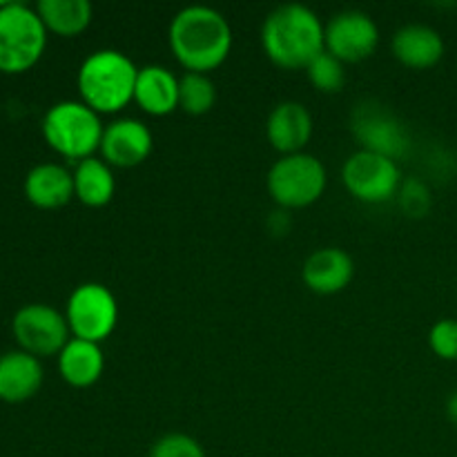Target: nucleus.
I'll list each match as a JSON object with an SVG mask.
<instances>
[{
	"label": "nucleus",
	"instance_id": "nucleus-17",
	"mask_svg": "<svg viewBox=\"0 0 457 457\" xmlns=\"http://www.w3.org/2000/svg\"><path fill=\"white\" fill-rule=\"evenodd\" d=\"M27 201L40 210H58L74 199V174L61 163H40L22 183Z\"/></svg>",
	"mask_w": 457,
	"mask_h": 457
},
{
	"label": "nucleus",
	"instance_id": "nucleus-25",
	"mask_svg": "<svg viewBox=\"0 0 457 457\" xmlns=\"http://www.w3.org/2000/svg\"><path fill=\"white\" fill-rule=\"evenodd\" d=\"M428 346L440 360L457 361V320H440L428 330Z\"/></svg>",
	"mask_w": 457,
	"mask_h": 457
},
{
	"label": "nucleus",
	"instance_id": "nucleus-26",
	"mask_svg": "<svg viewBox=\"0 0 457 457\" xmlns=\"http://www.w3.org/2000/svg\"><path fill=\"white\" fill-rule=\"evenodd\" d=\"M397 199H400V208L409 217H424L431 210V192H428L427 183H422L420 179L402 181Z\"/></svg>",
	"mask_w": 457,
	"mask_h": 457
},
{
	"label": "nucleus",
	"instance_id": "nucleus-19",
	"mask_svg": "<svg viewBox=\"0 0 457 457\" xmlns=\"http://www.w3.org/2000/svg\"><path fill=\"white\" fill-rule=\"evenodd\" d=\"M134 101L145 114L168 116L179 107V79L161 65H145L138 70Z\"/></svg>",
	"mask_w": 457,
	"mask_h": 457
},
{
	"label": "nucleus",
	"instance_id": "nucleus-20",
	"mask_svg": "<svg viewBox=\"0 0 457 457\" xmlns=\"http://www.w3.org/2000/svg\"><path fill=\"white\" fill-rule=\"evenodd\" d=\"M74 196L87 208H103L114 199L116 179L112 165L89 156L74 168Z\"/></svg>",
	"mask_w": 457,
	"mask_h": 457
},
{
	"label": "nucleus",
	"instance_id": "nucleus-24",
	"mask_svg": "<svg viewBox=\"0 0 457 457\" xmlns=\"http://www.w3.org/2000/svg\"><path fill=\"white\" fill-rule=\"evenodd\" d=\"M147 457H205L199 440L186 433H168L152 445Z\"/></svg>",
	"mask_w": 457,
	"mask_h": 457
},
{
	"label": "nucleus",
	"instance_id": "nucleus-21",
	"mask_svg": "<svg viewBox=\"0 0 457 457\" xmlns=\"http://www.w3.org/2000/svg\"><path fill=\"white\" fill-rule=\"evenodd\" d=\"M36 12L45 29L62 38L83 34L94 18V7L87 0H40Z\"/></svg>",
	"mask_w": 457,
	"mask_h": 457
},
{
	"label": "nucleus",
	"instance_id": "nucleus-15",
	"mask_svg": "<svg viewBox=\"0 0 457 457\" xmlns=\"http://www.w3.org/2000/svg\"><path fill=\"white\" fill-rule=\"evenodd\" d=\"M45 379L38 357L25 351H9L0 355V400L7 404H22L36 397Z\"/></svg>",
	"mask_w": 457,
	"mask_h": 457
},
{
	"label": "nucleus",
	"instance_id": "nucleus-22",
	"mask_svg": "<svg viewBox=\"0 0 457 457\" xmlns=\"http://www.w3.org/2000/svg\"><path fill=\"white\" fill-rule=\"evenodd\" d=\"M217 103V87L208 74L187 71L179 79V107L190 116H204Z\"/></svg>",
	"mask_w": 457,
	"mask_h": 457
},
{
	"label": "nucleus",
	"instance_id": "nucleus-16",
	"mask_svg": "<svg viewBox=\"0 0 457 457\" xmlns=\"http://www.w3.org/2000/svg\"><path fill=\"white\" fill-rule=\"evenodd\" d=\"M393 56L411 70H431L445 56V38L431 25L411 22L393 36Z\"/></svg>",
	"mask_w": 457,
	"mask_h": 457
},
{
	"label": "nucleus",
	"instance_id": "nucleus-8",
	"mask_svg": "<svg viewBox=\"0 0 457 457\" xmlns=\"http://www.w3.org/2000/svg\"><path fill=\"white\" fill-rule=\"evenodd\" d=\"M342 179L346 190L361 204L379 205L397 196L402 186V170L395 159L357 150L344 161Z\"/></svg>",
	"mask_w": 457,
	"mask_h": 457
},
{
	"label": "nucleus",
	"instance_id": "nucleus-7",
	"mask_svg": "<svg viewBox=\"0 0 457 457\" xmlns=\"http://www.w3.org/2000/svg\"><path fill=\"white\" fill-rule=\"evenodd\" d=\"M71 337L101 344L119 324V302L107 286L87 281L71 290L65 306Z\"/></svg>",
	"mask_w": 457,
	"mask_h": 457
},
{
	"label": "nucleus",
	"instance_id": "nucleus-23",
	"mask_svg": "<svg viewBox=\"0 0 457 457\" xmlns=\"http://www.w3.org/2000/svg\"><path fill=\"white\" fill-rule=\"evenodd\" d=\"M308 80L315 89L324 94L342 92L344 83H346V71H344V62L337 61L333 54L324 52L306 67Z\"/></svg>",
	"mask_w": 457,
	"mask_h": 457
},
{
	"label": "nucleus",
	"instance_id": "nucleus-12",
	"mask_svg": "<svg viewBox=\"0 0 457 457\" xmlns=\"http://www.w3.org/2000/svg\"><path fill=\"white\" fill-rule=\"evenodd\" d=\"M154 147L152 129L138 119H116L105 125L101 141L103 161L112 168H137Z\"/></svg>",
	"mask_w": 457,
	"mask_h": 457
},
{
	"label": "nucleus",
	"instance_id": "nucleus-14",
	"mask_svg": "<svg viewBox=\"0 0 457 457\" xmlns=\"http://www.w3.org/2000/svg\"><path fill=\"white\" fill-rule=\"evenodd\" d=\"M355 277V262L342 248H320L303 262L302 279L312 293H342Z\"/></svg>",
	"mask_w": 457,
	"mask_h": 457
},
{
	"label": "nucleus",
	"instance_id": "nucleus-3",
	"mask_svg": "<svg viewBox=\"0 0 457 457\" xmlns=\"http://www.w3.org/2000/svg\"><path fill=\"white\" fill-rule=\"evenodd\" d=\"M138 67L119 49H96L79 67L80 101L98 114H116L134 101Z\"/></svg>",
	"mask_w": 457,
	"mask_h": 457
},
{
	"label": "nucleus",
	"instance_id": "nucleus-27",
	"mask_svg": "<svg viewBox=\"0 0 457 457\" xmlns=\"http://www.w3.org/2000/svg\"><path fill=\"white\" fill-rule=\"evenodd\" d=\"M446 418L453 424V428H457V391L451 393V397L446 400Z\"/></svg>",
	"mask_w": 457,
	"mask_h": 457
},
{
	"label": "nucleus",
	"instance_id": "nucleus-18",
	"mask_svg": "<svg viewBox=\"0 0 457 457\" xmlns=\"http://www.w3.org/2000/svg\"><path fill=\"white\" fill-rule=\"evenodd\" d=\"M105 355L101 344L71 337L67 346L58 353V373L62 382L74 388H89L103 378Z\"/></svg>",
	"mask_w": 457,
	"mask_h": 457
},
{
	"label": "nucleus",
	"instance_id": "nucleus-5",
	"mask_svg": "<svg viewBox=\"0 0 457 457\" xmlns=\"http://www.w3.org/2000/svg\"><path fill=\"white\" fill-rule=\"evenodd\" d=\"M47 34L36 7L0 3V74H25L38 65L47 47Z\"/></svg>",
	"mask_w": 457,
	"mask_h": 457
},
{
	"label": "nucleus",
	"instance_id": "nucleus-6",
	"mask_svg": "<svg viewBox=\"0 0 457 457\" xmlns=\"http://www.w3.org/2000/svg\"><path fill=\"white\" fill-rule=\"evenodd\" d=\"M328 183L324 163L308 152L281 156L268 170L266 186L281 210L308 208L321 199Z\"/></svg>",
	"mask_w": 457,
	"mask_h": 457
},
{
	"label": "nucleus",
	"instance_id": "nucleus-2",
	"mask_svg": "<svg viewBox=\"0 0 457 457\" xmlns=\"http://www.w3.org/2000/svg\"><path fill=\"white\" fill-rule=\"evenodd\" d=\"M262 45L281 70H306L326 52V25L306 4H279L263 21Z\"/></svg>",
	"mask_w": 457,
	"mask_h": 457
},
{
	"label": "nucleus",
	"instance_id": "nucleus-9",
	"mask_svg": "<svg viewBox=\"0 0 457 457\" xmlns=\"http://www.w3.org/2000/svg\"><path fill=\"white\" fill-rule=\"evenodd\" d=\"M12 333L18 348L38 360L58 357L71 339L65 312H58L47 303H27L18 308L12 320Z\"/></svg>",
	"mask_w": 457,
	"mask_h": 457
},
{
	"label": "nucleus",
	"instance_id": "nucleus-10",
	"mask_svg": "<svg viewBox=\"0 0 457 457\" xmlns=\"http://www.w3.org/2000/svg\"><path fill=\"white\" fill-rule=\"evenodd\" d=\"M353 134L361 143V150L400 159L411 147L409 129L386 107L369 101L353 112Z\"/></svg>",
	"mask_w": 457,
	"mask_h": 457
},
{
	"label": "nucleus",
	"instance_id": "nucleus-1",
	"mask_svg": "<svg viewBox=\"0 0 457 457\" xmlns=\"http://www.w3.org/2000/svg\"><path fill=\"white\" fill-rule=\"evenodd\" d=\"M174 58L195 74H208L226 62L232 49V27L219 9L190 4L174 13L168 29Z\"/></svg>",
	"mask_w": 457,
	"mask_h": 457
},
{
	"label": "nucleus",
	"instance_id": "nucleus-4",
	"mask_svg": "<svg viewBox=\"0 0 457 457\" xmlns=\"http://www.w3.org/2000/svg\"><path fill=\"white\" fill-rule=\"evenodd\" d=\"M103 125L101 114L83 101L54 103L43 116V138L56 154L67 161H80L101 150Z\"/></svg>",
	"mask_w": 457,
	"mask_h": 457
},
{
	"label": "nucleus",
	"instance_id": "nucleus-11",
	"mask_svg": "<svg viewBox=\"0 0 457 457\" xmlns=\"http://www.w3.org/2000/svg\"><path fill=\"white\" fill-rule=\"evenodd\" d=\"M379 27L360 9H344L326 22V52L342 62H360L375 54Z\"/></svg>",
	"mask_w": 457,
	"mask_h": 457
},
{
	"label": "nucleus",
	"instance_id": "nucleus-13",
	"mask_svg": "<svg viewBox=\"0 0 457 457\" xmlns=\"http://www.w3.org/2000/svg\"><path fill=\"white\" fill-rule=\"evenodd\" d=\"M266 138L281 156L299 154L312 138V114L299 101H281L266 119Z\"/></svg>",
	"mask_w": 457,
	"mask_h": 457
}]
</instances>
